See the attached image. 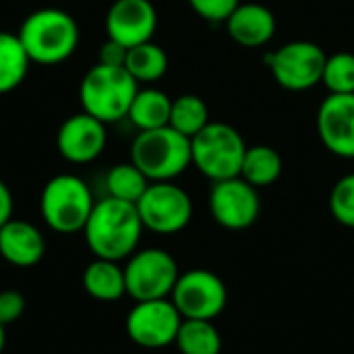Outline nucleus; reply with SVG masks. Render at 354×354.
<instances>
[{"label": "nucleus", "mask_w": 354, "mask_h": 354, "mask_svg": "<svg viewBox=\"0 0 354 354\" xmlns=\"http://www.w3.org/2000/svg\"><path fill=\"white\" fill-rule=\"evenodd\" d=\"M143 230L135 203L104 197L95 201L83 228V236L95 257L122 261L137 251Z\"/></svg>", "instance_id": "obj_1"}, {"label": "nucleus", "mask_w": 354, "mask_h": 354, "mask_svg": "<svg viewBox=\"0 0 354 354\" xmlns=\"http://www.w3.org/2000/svg\"><path fill=\"white\" fill-rule=\"evenodd\" d=\"M31 64H60L79 46L77 21L60 8H39L29 12L17 31Z\"/></svg>", "instance_id": "obj_2"}, {"label": "nucleus", "mask_w": 354, "mask_h": 354, "mask_svg": "<svg viewBox=\"0 0 354 354\" xmlns=\"http://www.w3.org/2000/svg\"><path fill=\"white\" fill-rule=\"evenodd\" d=\"M139 91V83L124 66L93 64L79 87L83 112L110 124L127 118L131 104Z\"/></svg>", "instance_id": "obj_3"}, {"label": "nucleus", "mask_w": 354, "mask_h": 354, "mask_svg": "<svg viewBox=\"0 0 354 354\" xmlns=\"http://www.w3.org/2000/svg\"><path fill=\"white\" fill-rule=\"evenodd\" d=\"M131 162L151 180L164 183L180 176L191 164V139L170 124L139 131L131 145Z\"/></svg>", "instance_id": "obj_4"}, {"label": "nucleus", "mask_w": 354, "mask_h": 354, "mask_svg": "<svg viewBox=\"0 0 354 354\" xmlns=\"http://www.w3.org/2000/svg\"><path fill=\"white\" fill-rule=\"evenodd\" d=\"M95 201L87 183L75 174L52 176L39 195V214L50 230L58 234L83 232Z\"/></svg>", "instance_id": "obj_5"}, {"label": "nucleus", "mask_w": 354, "mask_h": 354, "mask_svg": "<svg viewBox=\"0 0 354 354\" xmlns=\"http://www.w3.org/2000/svg\"><path fill=\"white\" fill-rule=\"evenodd\" d=\"M247 143L226 122H209L191 139V164L212 183L241 176Z\"/></svg>", "instance_id": "obj_6"}, {"label": "nucleus", "mask_w": 354, "mask_h": 354, "mask_svg": "<svg viewBox=\"0 0 354 354\" xmlns=\"http://www.w3.org/2000/svg\"><path fill=\"white\" fill-rule=\"evenodd\" d=\"M178 276V263L168 251L156 247L135 251L124 266L127 295L135 303L170 299Z\"/></svg>", "instance_id": "obj_7"}, {"label": "nucleus", "mask_w": 354, "mask_h": 354, "mask_svg": "<svg viewBox=\"0 0 354 354\" xmlns=\"http://www.w3.org/2000/svg\"><path fill=\"white\" fill-rule=\"evenodd\" d=\"M328 54L322 46L305 39L288 41L266 54V64L276 83L286 91H307L322 83Z\"/></svg>", "instance_id": "obj_8"}, {"label": "nucleus", "mask_w": 354, "mask_h": 354, "mask_svg": "<svg viewBox=\"0 0 354 354\" xmlns=\"http://www.w3.org/2000/svg\"><path fill=\"white\" fill-rule=\"evenodd\" d=\"M137 212L143 228L156 234H176L189 226L193 201L189 193L172 180L149 183L147 191L137 201Z\"/></svg>", "instance_id": "obj_9"}, {"label": "nucleus", "mask_w": 354, "mask_h": 354, "mask_svg": "<svg viewBox=\"0 0 354 354\" xmlns=\"http://www.w3.org/2000/svg\"><path fill=\"white\" fill-rule=\"evenodd\" d=\"M170 301L183 319L214 322L226 309L228 290L218 274L209 270H189L180 272Z\"/></svg>", "instance_id": "obj_10"}, {"label": "nucleus", "mask_w": 354, "mask_h": 354, "mask_svg": "<svg viewBox=\"0 0 354 354\" xmlns=\"http://www.w3.org/2000/svg\"><path fill=\"white\" fill-rule=\"evenodd\" d=\"M183 315L170 299L141 301L129 311L124 328L133 344L149 351L166 348L176 342Z\"/></svg>", "instance_id": "obj_11"}, {"label": "nucleus", "mask_w": 354, "mask_h": 354, "mask_svg": "<svg viewBox=\"0 0 354 354\" xmlns=\"http://www.w3.org/2000/svg\"><path fill=\"white\" fill-rule=\"evenodd\" d=\"M209 212L222 228L247 230L261 214L259 191L241 176L218 180L209 191Z\"/></svg>", "instance_id": "obj_12"}, {"label": "nucleus", "mask_w": 354, "mask_h": 354, "mask_svg": "<svg viewBox=\"0 0 354 354\" xmlns=\"http://www.w3.org/2000/svg\"><path fill=\"white\" fill-rule=\"evenodd\" d=\"M108 143L106 122L87 112L71 114L56 133V149L71 164H89L102 156Z\"/></svg>", "instance_id": "obj_13"}, {"label": "nucleus", "mask_w": 354, "mask_h": 354, "mask_svg": "<svg viewBox=\"0 0 354 354\" xmlns=\"http://www.w3.org/2000/svg\"><path fill=\"white\" fill-rule=\"evenodd\" d=\"M156 29L158 10L151 0H114L106 12L108 37L124 48L151 41Z\"/></svg>", "instance_id": "obj_14"}, {"label": "nucleus", "mask_w": 354, "mask_h": 354, "mask_svg": "<svg viewBox=\"0 0 354 354\" xmlns=\"http://www.w3.org/2000/svg\"><path fill=\"white\" fill-rule=\"evenodd\" d=\"M317 133L330 153L354 158V93H330L322 102Z\"/></svg>", "instance_id": "obj_15"}, {"label": "nucleus", "mask_w": 354, "mask_h": 354, "mask_svg": "<svg viewBox=\"0 0 354 354\" xmlns=\"http://www.w3.org/2000/svg\"><path fill=\"white\" fill-rule=\"evenodd\" d=\"M46 255V239L27 220L10 218L0 228V257L15 268H33Z\"/></svg>", "instance_id": "obj_16"}, {"label": "nucleus", "mask_w": 354, "mask_h": 354, "mask_svg": "<svg viewBox=\"0 0 354 354\" xmlns=\"http://www.w3.org/2000/svg\"><path fill=\"white\" fill-rule=\"evenodd\" d=\"M228 35L245 48H261L276 33V15L257 2H241L234 12L226 19Z\"/></svg>", "instance_id": "obj_17"}, {"label": "nucleus", "mask_w": 354, "mask_h": 354, "mask_svg": "<svg viewBox=\"0 0 354 354\" xmlns=\"http://www.w3.org/2000/svg\"><path fill=\"white\" fill-rule=\"evenodd\" d=\"M81 280H83L85 292L100 303H114L127 295L124 268H120L118 261L95 257L85 268Z\"/></svg>", "instance_id": "obj_18"}, {"label": "nucleus", "mask_w": 354, "mask_h": 354, "mask_svg": "<svg viewBox=\"0 0 354 354\" xmlns=\"http://www.w3.org/2000/svg\"><path fill=\"white\" fill-rule=\"evenodd\" d=\"M170 110H172V100L156 87H145L139 89L127 118L139 129V131H151L166 127L170 122Z\"/></svg>", "instance_id": "obj_19"}, {"label": "nucleus", "mask_w": 354, "mask_h": 354, "mask_svg": "<svg viewBox=\"0 0 354 354\" xmlns=\"http://www.w3.org/2000/svg\"><path fill=\"white\" fill-rule=\"evenodd\" d=\"M31 60L17 33L0 31V95L15 91L27 77Z\"/></svg>", "instance_id": "obj_20"}, {"label": "nucleus", "mask_w": 354, "mask_h": 354, "mask_svg": "<svg viewBox=\"0 0 354 354\" xmlns=\"http://www.w3.org/2000/svg\"><path fill=\"white\" fill-rule=\"evenodd\" d=\"M282 174V158L272 145H253L247 147L241 178H245L255 189L274 185Z\"/></svg>", "instance_id": "obj_21"}, {"label": "nucleus", "mask_w": 354, "mask_h": 354, "mask_svg": "<svg viewBox=\"0 0 354 354\" xmlns=\"http://www.w3.org/2000/svg\"><path fill=\"white\" fill-rule=\"evenodd\" d=\"M174 344L180 354H220L222 334L214 326V322L183 319Z\"/></svg>", "instance_id": "obj_22"}, {"label": "nucleus", "mask_w": 354, "mask_h": 354, "mask_svg": "<svg viewBox=\"0 0 354 354\" xmlns=\"http://www.w3.org/2000/svg\"><path fill=\"white\" fill-rule=\"evenodd\" d=\"M124 68L137 83H153L160 81L168 71V56L162 46L153 41H145L129 48Z\"/></svg>", "instance_id": "obj_23"}, {"label": "nucleus", "mask_w": 354, "mask_h": 354, "mask_svg": "<svg viewBox=\"0 0 354 354\" xmlns=\"http://www.w3.org/2000/svg\"><path fill=\"white\" fill-rule=\"evenodd\" d=\"M209 120V108L207 104L195 95V93H183L172 100V110H170V127L183 133L185 137L193 139L203 127H207Z\"/></svg>", "instance_id": "obj_24"}, {"label": "nucleus", "mask_w": 354, "mask_h": 354, "mask_svg": "<svg viewBox=\"0 0 354 354\" xmlns=\"http://www.w3.org/2000/svg\"><path fill=\"white\" fill-rule=\"evenodd\" d=\"M149 183L151 180L133 162L116 164L106 174L108 197H114V199H120V201H129V203H135V205L143 197V193L147 191Z\"/></svg>", "instance_id": "obj_25"}, {"label": "nucleus", "mask_w": 354, "mask_h": 354, "mask_svg": "<svg viewBox=\"0 0 354 354\" xmlns=\"http://www.w3.org/2000/svg\"><path fill=\"white\" fill-rule=\"evenodd\" d=\"M322 83L330 93H354V54L336 52L328 56Z\"/></svg>", "instance_id": "obj_26"}, {"label": "nucleus", "mask_w": 354, "mask_h": 354, "mask_svg": "<svg viewBox=\"0 0 354 354\" xmlns=\"http://www.w3.org/2000/svg\"><path fill=\"white\" fill-rule=\"evenodd\" d=\"M330 212L336 222L354 228V172L342 176L330 193Z\"/></svg>", "instance_id": "obj_27"}, {"label": "nucleus", "mask_w": 354, "mask_h": 354, "mask_svg": "<svg viewBox=\"0 0 354 354\" xmlns=\"http://www.w3.org/2000/svg\"><path fill=\"white\" fill-rule=\"evenodd\" d=\"M191 8L209 23H226L241 0H189Z\"/></svg>", "instance_id": "obj_28"}, {"label": "nucleus", "mask_w": 354, "mask_h": 354, "mask_svg": "<svg viewBox=\"0 0 354 354\" xmlns=\"http://www.w3.org/2000/svg\"><path fill=\"white\" fill-rule=\"evenodd\" d=\"M25 311V297L19 290H2L0 292V324L10 326L19 322V317Z\"/></svg>", "instance_id": "obj_29"}, {"label": "nucleus", "mask_w": 354, "mask_h": 354, "mask_svg": "<svg viewBox=\"0 0 354 354\" xmlns=\"http://www.w3.org/2000/svg\"><path fill=\"white\" fill-rule=\"evenodd\" d=\"M127 54H129V48H124L122 44L114 41V39H106L100 48V58L97 62L100 64H106V66H124L127 62Z\"/></svg>", "instance_id": "obj_30"}, {"label": "nucleus", "mask_w": 354, "mask_h": 354, "mask_svg": "<svg viewBox=\"0 0 354 354\" xmlns=\"http://www.w3.org/2000/svg\"><path fill=\"white\" fill-rule=\"evenodd\" d=\"M12 209H15L12 193L8 189V185L0 178V228L12 218Z\"/></svg>", "instance_id": "obj_31"}, {"label": "nucleus", "mask_w": 354, "mask_h": 354, "mask_svg": "<svg viewBox=\"0 0 354 354\" xmlns=\"http://www.w3.org/2000/svg\"><path fill=\"white\" fill-rule=\"evenodd\" d=\"M4 346H6V326L0 324V354L4 353Z\"/></svg>", "instance_id": "obj_32"}]
</instances>
